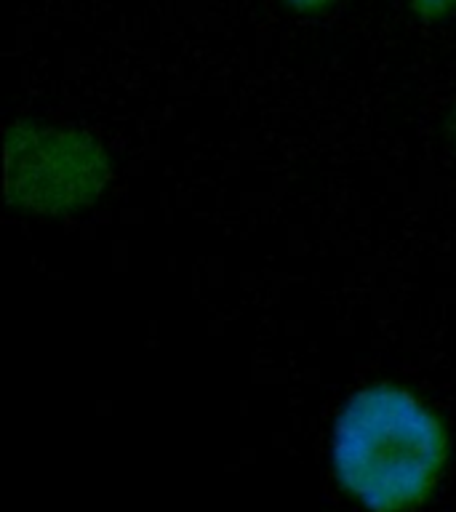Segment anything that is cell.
Returning <instances> with one entry per match:
<instances>
[{"label": "cell", "mask_w": 456, "mask_h": 512, "mask_svg": "<svg viewBox=\"0 0 456 512\" xmlns=\"http://www.w3.org/2000/svg\"><path fill=\"white\" fill-rule=\"evenodd\" d=\"M403 6L422 24H440L456 16V0H403Z\"/></svg>", "instance_id": "cell-3"}, {"label": "cell", "mask_w": 456, "mask_h": 512, "mask_svg": "<svg viewBox=\"0 0 456 512\" xmlns=\"http://www.w3.org/2000/svg\"><path fill=\"white\" fill-rule=\"evenodd\" d=\"M448 136L456 142V104L454 110H451V115H448Z\"/></svg>", "instance_id": "cell-5"}, {"label": "cell", "mask_w": 456, "mask_h": 512, "mask_svg": "<svg viewBox=\"0 0 456 512\" xmlns=\"http://www.w3.org/2000/svg\"><path fill=\"white\" fill-rule=\"evenodd\" d=\"M280 6L288 8L291 14L307 16V19H315V16L331 14L342 0H278Z\"/></svg>", "instance_id": "cell-4"}, {"label": "cell", "mask_w": 456, "mask_h": 512, "mask_svg": "<svg viewBox=\"0 0 456 512\" xmlns=\"http://www.w3.org/2000/svg\"><path fill=\"white\" fill-rule=\"evenodd\" d=\"M446 459V424L403 384L360 387L336 416L331 467L344 494L368 512L414 510Z\"/></svg>", "instance_id": "cell-1"}, {"label": "cell", "mask_w": 456, "mask_h": 512, "mask_svg": "<svg viewBox=\"0 0 456 512\" xmlns=\"http://www.w3.org/2000/svg\"><path fill=\"white\" fill-rule=\"evenodd\" d=\"M110 182V150L83 128L19 120L6 131V200L16 211L80 214Z\"/></svg>", "instance_id": "cell-2"}]
</instances>
